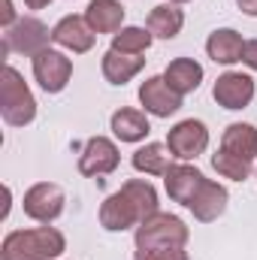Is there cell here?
<instances>
[{
    "label": "cell",
    "instance_id": "cell-1",
    "mask_svg": "<svg viewBox=\"0 0 257 260\" xmlns=\"http://www.w3.org/2000/svg\"><path fill=\"white\" fill-rule=\"evenodd\" d=\"M64 245V233L55 227L12 230L0 245V260H55L61 257Z\"/></svg>",
    "mask_w": 257,
    "mask_h": 260
},
{
    "label": "cell",
    "instance_id": "cell-2",
    "mask_svg": "<svg viewBox=\"0 0 257 260\" xmlns=\"http://www.w3.org/2000/svg\"><path fill=\"white\" fill-rule=\"evenodd\" d=\"M188 236L191 233H188L182 218L157 212L136 227V260L157 254V251H170V248H185Z\"/></svg>",
    "mask_w": 257,
    "mask_h": 260
},
{
    "label": "cell",
    "instance_id": "cell-3",
    "mask_svg": "<svg viewBox=\"0 0 257 260\" xmlns=\"http://www.w3.org/2000/svg\"><path fill=\"white\" fill-rule=\"evenodd\" d=\"M0 115L9 127H24L37 115V100L15 67H3L0 76Z\"/></svg>",
    "mask_w": 257,
    "mask_h": 260
},
{
    "label": "cell",
    "instance_id": "cell-4",
    "mask_svg": "<svg viewBox=\"0 0 257 260\" xmlns=\"http://www.w3.org/2000/svg\"><path fill=\"white\" fill-rule=\"evenodd\" d=\"M52 30L40 21V18H18L12 27H6L3 34V55H40L43 49H49Z\"/></svg>",
    "mask_w": 257,
    "mask_h": 260
},
{
    "label": "cell",
    "instance_id": "cell-5",
    "mask_svg": "<svg viewBox=\"0 0 257 260\" xmlns=\"http://www.w3.org/2000/svg\"><path fill=\"white\" fill-rule=\"evenodd\" d=\"M121 154H118V145L106 136H94L85 142L82 148V157H79V173L82 176H91V179H100V176H109L115 173Z\"/></svg>",
    "mask_w": 257,
    "mask_h": 260
},
{
    "label": "cell",
    "instance_id": "cell-6",
    "mask_svg": "<svg viewBox=\"0 0 257 260\" xmlns=\"http://www.w3.org/2000/svg\"><path fill=\"white\" fill-rule=\"evenodd\" d=\"M34 76H37V82L46 94H58V91L67 88V82L73 76V64L61 52L43 49L40 55H34Z\"/></svg>",
    "mask_w": 257,
    "mask_h": 260
},
{
    "label": "cell",
    "instance_id": "cell-7",
    "mask_svg": "<svg viewBox=\"0 0 257 260\" xmlns=\"http://www.w3.org/2000/svg\"><path fill=\"white\" fill-rule=\"evenodd\" d=\"M21 206H24V215L27 218L49 224V221H55L64 212V191L55 182H40V185H34L24 194V203Z\"/></svg>",
    "mask_w": 257,
    "mask_h": 260
},
{
    "label": "cell",
    "instance_id": "cell-8",
    "mask_svg": "<svg viewBox=\"0 0 257 260\" xmlns=\"http://www.w3.org/2000/svg\"><path fill=\"white\" fill-rule=\"evenodd\" d=\"M206 145H209V130L197 118L179 121L176 127L167 133V148L173 151V157H182V160H191L197 154H203Z\"/></svg>",
    "mask_w": 257,
    "mask_h": 260
},
{
    "label": "cell",
    "instance_id": "cell-9",
    "mask_svg": "<svg viewBox=\"0 0 257 260\" xmlns=\"http://www.w3.org/2000/svg\"><path fill=\"white\" fill-rule=\"evenodd\" d=\"M139 103L145 106V112L157 118H170L182 109V94H176L164 76H151L139 85Z\"/></svg>",
    "mask_w": 257,
    "mask_h": 260
},
{
    "label": "cell",
    "instance_id": "cell-10",
    "mask_svg": "<svg viewBox=\"0 0 257 260\" xmlns=\"http://www.w3.org/2000/svg\"><path fill=\"white\" fill-rule=\"evenodd\" d=\"M212 97L224 109H245L254 100V79L245 73H224V76H218Z\"/></svg>",
    "mask_w": 257,
    "mask_h": 260
},
{
    "label": "cell",
    "instance_id": "cell-11",
    "mask_svg": "<svg viewBox=\"0 0 257 260\" xmlns=\"http://www.w3.org/2000/svg\"><path fill=\"white\" fill-rule=\"evenodd\" d=\"M94 30H91V24L82 18V15H67L61 18L55 27H52V43H58V46H64L70 52H76V55H85V52H91L94 49Z\"/></svg>",
    "mask_w": 257,
    "mask_h": 260
},
{
    "label": "cell",
    "instance_id": "cell-12",
    "mask_svg": "<svg viewBox=\"0 0 257 260\" xmlns=\"http://www.w3.org/2000/svg\"><path fill=\"white\" fill-rule=\"evenodd\" d=\"M100 224L106 230H127L133 224H142V212L124 191H118L100 206Z\"/></svg>",
    "mask_w": 257,
    "mask_h": 260
},
{
    "label": "cell",
    "instance_id": "cell-13",
    "mask_svg": "<svg viewBox=\"0 0 257 260\" xmlns=\"http://www.w3.org/2000/svg\"><path fill=\"white\" fill-rule=\"evenodd\" d=\"M164 182H167V194H170V200H176V203H182V206H191L194 194L200 191V185L206 182V176H203L197 167L176 164V167L167 170Z\"/></svg>",
    "mask_w": 257,
    "mask_h": 260
},
{
    "label": "cell",
    "instance_id": "cell-14",
    "mask_svg": "<svg viewBox=\"0 0 257 260\" xmlns=\"http://www.w3.org/2000/svg\"><path fill=\"white\" fill-rule=\"evenodd\" d=\"M188 209L194 212V218L203 221V224L221 218L224 209H227V188L218 185V182H209V179H206V182L200 185V191L194 194V200H191Z\"/></svg>",
    "mask_w": 257,
    "mask_h": 260
},
{
    "label": "cell",
    "instance_id": "cell-15",
    "mask_svg": "<svg viewBox=\"0 0 257 260\" xmlns=\"http://www.w3.org/2000/svg\"><path fill=\"white\" fill-rule=\"evenodd\" d=\"M85 21L91 24L94 34H118L124 21V6L118 0H91L85 9Z\"/></svg>",
    "mask_w": 257,
    "mask_h": 260
},
{
    "label": "cell",
    "instance_id": "cell-16",
    "mask_svg": "<svg viewBox=\"0 0 257 260\" xmlns=\"http://www.w3.org/2000/svg\"><path fill=\"white\" fill-rule=\"evenodd\" d=\"M242 49H245L242 34L239 30H230V27L215 30L206 40V52H209V58L215 64H236V61H242Z\"/></svg>",
    "mask_w": 257,
    "mask_h": 260
},
{
    "label": "cell",
    "instance_id": "cell-17",
    "mask_svg": "<svg viewBox=\"0 0 257 260\" xmlns=\"http://www.w3.org/2000/svg\"><path fill=\"white\" fill-rule=\"evenodd\" d=\"M164 79H167V85H170L176 94L185 97V94H191V91L200 88V82H203V67L197 64L194 58H176V61H170Z\"/></svg>",
    "mask_w": 257,
    "mask_h": 260
},
{
    "label": "cell",
    "instance_id": "cell-18",
    "mask_svg": "<svg viewBox=\"0 0 257 260\" xmlns=\"http://www.w3.org/2000/svg\"><path fill=\"white\" fill-rule=\"evenodd\" d=\"M182 24H185V12H182L176 3H160V6H154V9L148 12V21H145L148 34H151V37H160V40L179 37Z\"/></svg>",
    "mask_w": 257,
    "mask_h": 260
},
{
    "label": "cell",
    "instance_id": "cell-19",
    "mask_svg": "<svg viewBox=\"0 0 257 260\" xmlns=\"http://www.w3.org/2000/svg\"><path fill=\"white\" fill-rule=\"evenodd\" d=\"M142 67H145V58H139V55H124V52H115V49H109L103 55V76L112 85L130 82Z\"/></svg>",
    "mask_w": 257,
    "mask_h": 260
},
{
    "label": "cell",
    "instance_id": "cell-20",
    "mask_svg": "<svg viewBox=\"0 0 257 260\" xmlns=\"http://www.w3.org/2000/svg\"><path fill=\"white\" fill-rule=\"evenodd\" d=\"M170 157H173V151L167 145L148 142V145H142V148L133 151V170H139L145 176H167V170L173 167Z\"/></svg>",
    "mask_w": 257,
    "mask_h": 260
},
{
    "label": "cell",
    "instance_id": "cell-21",
    "mask_svg": "<svg viewBox=\"0 0 257 260\" xmlns=\"http://www.w3.org/2000/svg\"><path fill=\"white\" fill-rule=\"evenodd\" d=\"M148 118H145V112H139V109H118L115 115H112V133L121 139V142H139V139H145L148 136Z\"/></svg>",
    "mask_w": 257,
    "mask_h": 260
},
{
    "label": "cell",
    "instance_id": "cell-22",
    "mask_svg": "<svg viewBox=\"0 0 257 260\" xmlns=\"http://www.w3.org/2000/svg\"><path fill=\"white\" fill-rule=\"evenodd\" d=\"M221 148L230 154H239L245 160L257 157V130L251 124H230L221 136Z\"/></svg>",
    "mask_w": 257,
    "mask_h": 260
},
{
    "label": "cell",
    "instance_id": "cell-23",
    "mask_svg": "<svg viewBox=\"0 0 257 260\" xmlns=\"http://www.w3.org/2000/svg\"><path fill=\"white\" fill-rule=\"evenodd\" d=\"M212 167L224 176V179H233V182H245L251 176V160L239 157V154H230V151H218L212 154Z\"/></svg>",
    "mask_w": 257,
    "mask_h": 260
},
{
    "label": "cell",
    "instance_id": "cell-24",
    "mask_svg": "<svg viewBox=\"0 0 257 260\" xmlns=\"http://www.w3.org/2000/svg\"><path fill=\"white\" fill-rule=\"evenodd\" d=\"M148 46H151V34L145 27H121L112 37V49L124 55H142Z\"/></svg>",
    "mask_w": 257,
    "mask_h": 260
},
{
    "label": "cell",
    "instance_id": "cell-25",
    "mask_svg": "<svg viewBox=\"0 0 257 260\" xmlns=\"http://www.w3.org/2000/svg\"><path fill=\"white\" fill-rule=\"evenodd\" d=\"M242 64L257 70V40H248V43H245V49H242Z\"/></svg>",
    "mask_w": 257,
    "mask_h": 260
},
{
    "label": "cell",
    "instance_id": "cell-26",
    "mask_svg": "<svg viewBox=\"0 0 257 260\" xmlns=\"http://www.w3.org/2000/svg\"><path fill=\"white\" fill-rule=\"evenodd\" d=\"M142 260H188L185 248H170V251H157V254H148Z\"/></svg>",
    "mask_w": 257,
    "mask_h": 260
},
{
    "label": "cell",
    "instance_id": "cell-27",
    "mask_svg": "<svg viewBox=\"0 0 257 260\" xmlns=\"http://www.w3.org/2000/svg\"><path fill=\"white\" fill-rule=\"evenodd\" d=\"M6 27H12L15 24V9H12V0H3V18H0Z\"/></svg>",
    "mask_w": 257,
    "mask_h": 260
},
{
    "label": "cell",
    "instance_id": "cell-28",
    "mask_svg": "<svg viewBox=\"0 0 257 260\" xmlns=\"http://www.w3.org/2000/svg\"><path fill=\"white\" fill-rule=\"evenodd\" d=\"M245 15H257V0H236Z\"/></svg>",
    "mask_w": 257,
    "mask_h": 260
},
{
    "label": "cell",
    "instance_id": "cell-29",
    "mask_svg": "<svg viewBox=\"0 0 257 260\" xmlns=\"http://www.w3.org/2000/svg\"><path fill=\"white\" fill-rule=\"evenodd\" d=\"M52 0H24V6L27 9H43V6H49Z\"/></svg>",
    "mask_w": 257,
    "mask_h": 260
},
{
    "label": "cell",
    "instance_id": "cell-30",
    "mask_svg": "<svg viewBox=\"0 0 257 260\" xmlns=\"http://www.w3.org/2000/svg\"><path fill=\"white\" fill-rule=\"evenodd\" d=\"M170 3H188V0H170Z\"/></svg>",
    "mask_w": 257,
    "mask_h": 260
}]
</instances>
